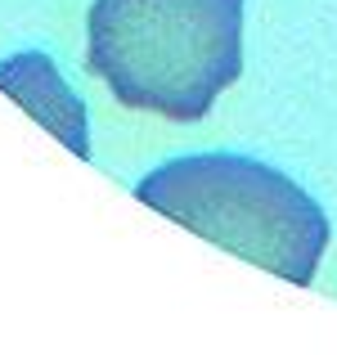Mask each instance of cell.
Segmentation results:
<instances>
[{"instance_id":"2","label":"cell","mask_w":337,"mask_h":355,"mask_svg":"<svg viewBox=\"0 0 337 355\" xmlns=\"http://www.w3.org/2000/svg\"><path fill=\"white\" fill-rule=\"evenodd\" d=\"M135 198L297 288L315 284L333 234L324 207L302 184L243 153L162 162L135 184Z\"/></svg>"},{"instance_id":"1","label":"cell","mask_w":337,"mask_h":355,"mask_svg":"<svg viewBox=\"0 0 337 355\" xmlns=\"http://www.w3.org/2000/svg\"><path fill=\"white\" fill-rule=\"evenodd\" d=\"M86 63L117 104L202 121L243 72V0H95Z\"/></svg>"},{"instance_id":"3","label":"cell","mask_w":337,"mask_h":355,"mask_svg":"<svg viewBox=\"0 0 337 355\" xmlns=\"http://www.w3.org/2000/svg\"><path fill=\"white\" fill-rule=\"evenodd\" d=\"M0 90L14 95L45 130L63 139L77 157H90V135H86V104L63 86V77L54 72V63L45 54L27 50L0 63Z\"/></svg>"}]
</instances>
